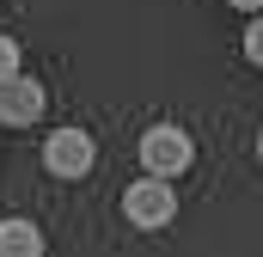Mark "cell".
<instances>
[{"mask_svg": "<svg viewBox=\"0 0 263 257\" xmlns=\"http://www.w3.org/2000/svg\"><path fill=\"white\" fill-rule=\"evenodd\" d=\"M43 111H49V92H43L31 74L0 80V123H6V128H31V123H43Z\"/></svg>", "mask_w": 263, "mask_h": 257, "instance_id": "277c9868", "label": "cell"}, {"mask_svg": "<svg viewBox=\"0 0 263 257\" xmlns=\"http://www.w3.org/2000/svg\"><path fill=\"white\" fill-rule=\"evenodd\" d=\"M245 62L263 67V12H251V25H245Z\"/></svg>", "mask_w": 263, "mask_h": 257, "instance_id": "8992f818", "label": "cell"}, {"mask_svg": "<svg viewBox=\"0 0 263 257\" xmlns=\"http://www.w3.org/2000/svg\"><path fill=\"white\" fill-rule=\"evenodd\" d=\"M196 166V141L178 123H153L141 128V172H159V178H184Z\"/></svg>", "mask_w": 263, "mask_h": 257, "instance_id": "7a4b0ae2", "label": "cell"}, {"mask_svg": "<svg viewBox=\"0 0 263 257\" xmlns=\"http://www.w3.org/2000/svg\"><path fill=\"white\" fill-rule=\"evenodd\" d=\"M123 214H129V227H147V233L172 227V221H178V190H172V178L141 172L129 190H123Z\"/></svg>", "mask_w": 263, "mask_h": 257, "instance_id": "6da1fadb", "label": "cell"}, {"mask_svg": "<svg viewBox=\"0 0 263 257\" xmlns=\"http://www.w3.org/2000/svg\"><path fill=\"white\" fill-rule=\"evenodd\" d=\"M12 74H25L18 67V37H0V80H12Z\"/></svg>", "mask_w": 263, "mask_h": 257, "instance_id": "52a82bcc", "label": "cell"}, {"mask_svg": "<svg viewBox=\"0 0 263 257\" xmlns=\"http://www.w3.org/2000/svg\"><path fill=\"white\" fill-rule=\"evenodd\" d=\"M92 166H98V141H92L86 128H73V123H67V128H55V135L43 141V172H49V178L80 184Z\"/></svg>", "mask_w": 263, "mask_h": 257, "instance_id": "3957f363", "label": "cell"}, {"mask_svg": "<svg viewBox=\"0 0 263 257\" xmlns=\"http://www.w3.org/2000/svg\"><path fill=\"white\" fill-rule=\"evenodd\" d=\"M227 6H239V12H263V0H227Z\"/></svg>", "mask_w": 263, "mask_h": 257, "instance_id": "ba28073f", "label": "cell"}, {"mask_svg": "<svg viewBox=\"0 0 263 257\" xmlns=\"http://www.w3.org/2000/svg\"><path fill=\"white\" fill-rule=\"evenodd\" d=\"M43 227L37 221H0V257H43Z\"/></svg>", "mask_w": 263, "mask_h": 257, "instance_id": "5b68a950", "label": "cell"}, {"mask_svg": "<svg viewBox=\"0 0 263 257\" xmlns=\"http://www.w3.org/2000/svg\"><path fill=\"white\" fill-rule=\"evenodd\" d=\"M257 159H263V128H257Z\"/></svg>", "mask_w": 263, "mask_h": 257, "instance_id": "9c48e42d", "label": "cell"}]
</instances>
